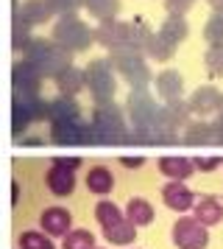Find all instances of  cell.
<instances>
[{"instance_id":"obj_1","label":"cell","mask_w":223,"mask_h":249,"mask_svg":"<svg viewBox=\"0 0 223 249\" xmlns=\"http://www.w3.org/2000/svg\"><path fill=\"white\" fill-rule=\"evenodd\" d=\"M123 143H131L126 112L114 101L98 104L92 121L87 124V146H123Z\"/></svg>"},{"instance_id":"obj_2","label":"cell","mask_w":223,"mask_h":249,"mask_svg":"<svg viewBox=\"0 0 223 249\" xmlns=\"http://www.w3.org/2000/svg\"><path fill=\"white\" fill-rule=\"evenodd\" d=\"M126 112H128V121H131V143H140V146H154V129L159 124V112L162 107L148 95V90H131L128 101H126Z\"/></svg>"},{"instance_id":"obj_3","label":"cell","mask_w":223,"mask_h":249,"mask_svg":"<svg viewBox=\"0 0 223 249\" xmlns=\"http://www.w3.org/2000/svg\"><path fill=\"white\" fill-rule=\"evenodd\" d=\"M22 53H25V62H31L42 76H50V79H56L64 68L73 65V53L45 36H33Z\"/></svg>"},{"instance_id":"obj_4","label":"cell","mask_w":223,"mask_h":249,"mask_svg":"<svg viewBox=\"0 0 223 249\" xmlns=\"http://www.w3.org/2000/svg\"><path fill=\"white\" fill-rule=\"evenodd\" d=\"M53 42L62 45L64 51H70V53H81L95 42V31L78 14H64L53 25Z\"/></svg>"},{"instance_id":"obj_5","label":"cell","mask_w":223,"mask_h":249,"mask_svg":"<svg viewBox=\"0 0 223 249\" xmlns=\"http://www.w3.org/2000/svg\"><path fill=\"white\" fill-rule=\"evenodd\" d=\"M109 62L112 68L131 84V90H148V84L154 81L151 68H148V62H145V56L140 51H114Z\"/></svg>"},{"instance_id":"obj_6","label":"cell","mask_w":223,"mask_h":249,"mask_svg":"<svg viewBox=\"0 0 223 249\" xmlns=\"http://www.w3.org/2000/svg\"><path fill=\"white\" fill-rule=\"evenodd\" d=\"M48 118V101L39 98V92H14L11 98V129L14 135H22L36 121Z\"/></svg>"},{"instance_id":"obj_7","label":"cell","mask_w":223,"mask_h":249,"mask_svg":"<svg viewBox=\"0 0 223 249\" xmlns=\"http://www.w3.org/2000/svg\"><path fill=\"white\" fill-rule=\"evenodd\" d=\"M84 76H87V90L92 92L95 104H109L114 98L117 81H114V68L109 59H92L84 70Z\"/></svg>"},{"instance_id":"obj_8","label":"cell","mask_w":223,"mask_h":249,"mask_svg":"<svg viewBox=\"0 0 223 249\" xmlns=\"http://www.w3.org/2000/svg\"><path fill=\"white\" fill-rule=\"evenodd\" d=\"M95 42L103 48L114 51H140L137 48V28L134 23H120V20H109V23H100L95 28Z\"/></svg>"},{"instance_id":"obj_9","label":"cell","mask_w":223,"mask_h":249,"mask_svg":"<svg viewBox=\"0 0 223 249\" xmlns=\"http://www.w3.org/2000/svg\"><path fill=\"white\" fill-rule=\"evenodd\" d=\"M173 244L178 249H207L209 232H207V227L201 224L198 218L181 215L176 224H173Z\"/></svg>"},{"instance_id":"obj_10","label":"cell","mask_w":223,"mask_h":249,"mask_svg":"<svg viewBox=\"0 0 223 249\" xmlns=\"http://www.w3.org/2000/svg\"><path fill=\"white\" fill-rule=\"evenodd\" d=\"M50 140L56 146H87V124L84 121L50 124Z\"/></svg>"},{"instance_id":"obj_11","label":"cell","mask_w":223,"mask_h":249,"mask_svg":"<svg viewBox=\"0 0 223 249\" xmlns=\"http://www.w3.org/2000/svg\"><path fill=\"white\" fill-rule=\"evenodd\" d=\"M42 73L33 68L31 62H14V68H11V87L14 92H39V84H42Z\"/></svg>"},{"instance_id":"obj_12","label":"cell","mask_w":223,"mask_h":249,"mask_svg":"<svg viewBox=\"0 0 223 249\" xmlns=\"http://www.w3.org/2000/svg\"><path fill=\"white\" fill-rule=\"evenodd\" d=\"M190 109L195 115H212V112H221V107H223V95L215 87H209V84H204V87H198V90L190 95Z\"/></svg>"},{"instance_id":"obj_13","label":"cell","mask_w":223,"mask_h":249,"mask_svg":"<svg viewBox=\"0 0 223 249\" xmlns=\"http://www.w3.org/2000/svg\"><path fill=\"white\" fill-rule=\"evenodd\" d=\"M162 199L176 213H184L190 207H195V193L190 191L184 182H167L165 188H162Z\"/></svg>"},{"instance_id":"obj_14","label":"cell","mask_w":223,"mask_h":249,"mask_svg":"<svg viewBox=\"0 0 223 249\" xmlns=\"http://www.w3.org/2000/svg\"><path fill=\"white\" fill-rule=\"evenodd\" d=\"M154 90H156V95H159L162 101H167V104L178 101L181 92H184V79H181L178 70H162V73L154 79Z\"/></svg>"},{"instance_id":"obj_15","label":"cell","mask_w":223,"mask_h":249,"mask_svg":"<svg viewBox=\"0 0 223 249\" xmlns=\"http://www.w3.org/2000/svg\"><path fill=\"white\" fill-rule=\"evenodd\" d=\"M48 121L50 124H64V121H81V107L73 95H59L48 101Z\"/></svg>"},{"instance_id":"obj_16","label":"cell","mask_w":223,"mask_h":249,"mask_svg":"<svg viewBox=\"0 0 223 249\" xmlns=\"http://www.w3.org/2000/svg\"><path fill=\"white\" fill-rule=\"evenodd\" d=\"M39 224L48 235H67V232H73L70 224H73V215L70 210L64 207H48L42 215H39Z\"/></svg>"},{"instance_id":"obj_17","label":"cell","mask_w":223,"mask_h":249,"mask_svg":"<svg viewBox=\"0 0 223 249\" xmlns=\"http://www.w3.org/2000/svg\"><path fill=\"white\" fill-rule=\"evenodd\" d=\"M50 17L45 0H25V3H17L14 6V23H22V25H39Z\"/></svg>"},{"instance_id":"obj_18","label":"cell","mask_w":223,"mask_h":249,"mask_svg":"<svg viewBox=\"0 0 223 249\" xmlns=\"http://www.w3.org/2000/svg\"><path fill=\"white\" fill-rule=\"evenodd\" d=\"M159 171L165 177H170V182H184L187 177H192L195 162L187 157H181V154H167V157L159 160Z\"/></svg>"},{"instance_id":"obj_19","label":"cell","mask_w":223,"mask_h":249,"mask_svg":"<svg viewBox=\"0 0 223 249\" xmlns=\"http://www.w3.org/2000/svg\"><path fill=\"white\" fill-rule=\"evenodd\" d=\"M45 182H48V188H50L56 196H70V193L76 191V171L53 162V168L48 171Z\"/></svg>"},{"instance_id":"obj_20","label":"cell","mask_w":223,"mask_h":249,"mask_svg":"<svg viewBox=\"0 0 223 249\" xmlns=\"http://www.w3.org/2000/svg\"><path fill=\"white\" fill-rule=\"evenodd\" d=\"M53 81H56V87H59L62 95H73V98H76V92H81L87 87V76H84V70H78L76 65L64 68Z\"/></svg>"},{"instance_id":"obj_21","label":"cell","mask_w":223,"mask_h":249,"mask_svg":"<svg viewBox=\"0 0 223 249\" xmlns=\"http://www.w3.org/2000/svg\"><path fill=\"white\" fill-rule=\"evenodd\" d=\"M103 235L109 244H117V247H126V244H134V235H137V224L128 221V218H120L112 227H103Z\"/></svg>"},{"instance_id":"obj_22","label":"cell","mask_w":223,"mask_h":249,"mask_svg":"<svg viewBox=\"0 0 223 249\" xmlns=\"http://www.w3.org/2000/svg\"><path fill=\"white\" fill-rule=\"evenodd\" d=\"M184 143L187 146H209V143H215V129H212V124H207V121H192V124H187V129H184Z\"/></svg>"},{"instance_id":"obj_23","label":"cell","mask_w":223,"mask_h":249,"mask_svg":"<svg viewBox=\"0 0 223 249\" xmlns=\"http://www.w3.org/2000/svg\"><path fill=\"white\" fill-rule=\"evenodd\" d=\"M195 218H198L204 227L218 224L223 218V204L215 199V196H204L201 202H195Z\"/></svg>"},{"instance_id":"obj_24","label":"cell","mask_w":223,"mask_h":249,"mask_svg":"<svg viewBox=\"0 0 223 249\" xmlns=\"http://www.w3.org/2000/svg\"><path fill=\"white\" fill-rule=\"evenodd\" d=\"M187 20H184V14H170L165 23L159 25V34L165 36L167 42H173V45H178V42H184V36H187Z\"/></svg>"},{"instance_id":"obj_25","label":"cell","mask_w":223,"mask_h":249,"mask_svg":"<svg viewBox=\"0 0 223 249\" xmlns=\"http://www.w3.org/2000/svg\"><path fill=\"white\" fill-rule=\"evenodd\" d=\"M126 215H128V221H134L137 227H148L154 221V207L145 202V199L134 196V199H128V204H126Z\"/></svg>"},{"instance_id":"obj_26","label":"cell","mask_w":223,"mask_h":249,"mask_svg":"<svg viewBox=\"0 0 223 249\" xmlns=\"http://www.w3.org/2000/svg\"><path fill=\"white\" fill-rule=\"evenodd\" d=\"M87 12L100 20V23H109V20H117V12H120V0H84Z\"/></svg>"},{"instance_id":"obj_27","label":"cell","mask_w":223,"mask_h":249,"mask_svg":"<svg viewBox=\"0 0 223 249\" xmlns=\"http://www.w3.org/2000/svg\"><path fill=\"white\" fill-rule=\"evenodd\" d=\"M143 53H145L148 59H156V62H167V59L176 53V45H173V42H167L165 36L156 31V34L148 39V45H145Z\"/></svg>"},{"instance_id":"obj_28","label":"cell","mask_w":223,"mask_h":249,"mask_svg":"<svg viewBox=\"0 0 223 249\" xmlns=\"http://www.w3.org/2000/svg\"><path fill=\"white\" fill-rule=\"evenodd\" d=\"M87 188L92 193H98V196H106V193L114 188V177H112V171L103 168V165L92 168L89 171V177H87Z\"/></svg>"},{"instance_id":"obj_29","label":"cell","mask_w":223,"mask_h":249,"mask_svg":"<svg viewBox=\"0 0 223 249\" xmlns=\"http://www.w3.org/2000/svg\"><path fill=\"white\" fill-rule=\"evenodd\" d=\"M204 42L209 48L223 45V12H212V17L204 23Z\"/></svg>"},{"instance_id":"obj_30","label":"cell","mask_w":223,"mask_h":249,"mask_svg":"<svg viewBox=\"0 0 223 249\" xmlns=\"http://www.w3.org/2000/svg\"><path fill=\"white\" fill-rule=\"evenodd\" d=\"M62 249H95V235L89 230H73L64 235Z\"/></svg>"},{"instance_id":"obj_31","label":"cell","mask_w":223,"mask_h":249,"mask_svg":"<svg viewBox=\"0 0 223 249\" xmlns=\"http://www.w3.org/2000/svg\"><path fill=\"white\" fill-rule=\"evenodd\" d=\"M95 218H98L103 227H112L114 221H120L123 215H120V207L114 202H109V199H103V202L95 204Z\"/></svg>"},{"instance_id":"obj_32","label":"cell","mask_w":223,"mask_h":249,"mask_svg":"<svg viewBox=\"0 0 223 249\" xmlns=\"http://www.w3.org/2000/svg\"><path fill=\"white\" fill-rule=\"evenodd\" d=\"M20 249H56V247L50 244V235L48 232L31 230V232H22L20 235Z\"/></svg>"},{"instance_id":"obj_33","label":"cell","mask_w":223,"mask_h":249,"mask_svg":"<svg viewBox=\"0 0 223 249\" xmlns=\"http://www.w3.org/2000/svg\"><path fill=\"white\" fill-rule=\"evenodd\" d=\"M204 65L209 70V76H223V45L218 48H207V53H204Z\"/></svg>"},{"instance_id":"obj_34","label":"cell","mask_w":223,"mask_h":249,"mask_svg":"<svg viewBox=\"0 0 223 249\" xmlns=\"http://www.w3.org/2000/svg\"><path fill=\"white\" fill-rule=\"evenodd\" d=\"M45 6L50 14L64 17V14H76L78 6H84V0H45Z\"/></svg>"},{"instance_id":"obj_35","label":"cell","mask_w":223,"mask_h":249,"mask_svg":"<svg viewBox=\"0 0 223 249\" xmlns=\"http://www.w3.org/2000/svg\"><path fill=\"white\" fill-rule=\"evenodd\" d=\"M31 28L22 23H14L11 25V42H14V51H25L28 48V42H31Z\"/></svg>"},{"instance_id":"obj_36","label":"cell","mask_w":223,"mask_h":249,"mask_svg":"<svg viewBox=\"0 0 223 249\" xmlns=\"http://www.w3.org/2000/svg\"><path fill=\"white\" fill-rule=\"evenodd\" d=\"M192 3H195V0H165V9L170 14H184Z\"/></svg>"},{"instance_id":"obj_37","label":"cell","mask_w":223,"mask_h":249,"mask_svg":"<svg viewBox=\"0 0 223 249\" xmlns=\"http://www.w3.org/2000/svg\"><path fill=\"white\" fill-rule=\"evenodd\" d=\"M192 162H195V168H201V171H215V168H218V160H215V157H204V154L195 157Z\"/></svg>"},{"instance_id":"obj_38","label":"cell","mask_w":223,"mask_h":249,"mask_svg":"<svg viewBox=\"0 0 223 249\" xmlns=\"http://www.w3.org/2000/svg\"><path fill=\"white\" fill-rule=\"evenodd\" d=\"M53 162H56V165H64V168H73V171L81 165V160H78V157H56Z\"/></svg>"},{"instance_id":"obj_39","label":"cell","mask_w":223,"mask_h":249,"mask_svg":"<svg viewBox=\"0 0 223 249\" xmlns=\"http://www.w3.org/2000/svg\"><path fill=\"white\" fill-rule=\"evenodd\" d=\"M212 129H215V143H223V115L212 121Z\"/></svg>"},{"instance_id":"obj_40","label":"cell","mask_w":223,"mask_h":249,"mask_svg":"<svg viewBox=\"0 0 223 249\" xmlns=\"http://www.w3.org/2000/svg\"><path fill=\"white\" fill-rule=\"evenodd\" d=\"M120 162L126 165V168H140L145 160H143V157H120Z\"/></svg>"},{"instance_id":"obj_41","label":"cell","mask_w":223,"mask_h":249,"mask_svg":"<svg viewBox=\"0 0 223 249\" xmlns=\"http://www.w3.org/2000/svg\"><path fill=\"white\" fill-rule=\"evenodd\" d=\"M207 3H209L215 12H223V0H207Z\"/></svg>"},{"instance_id":"obj_42","label":"cell","mask_w":223,"mask_h":249,"mask_svg":"<svg viewBox=\"0 0 223 249\" xmlns=\"http://www.w3.org/2000/svg\"><path fill=\"white\" fill-rule=\"evenodd\" d=\"M221 115H223V107H221Z\"/></svg>"}]
</instances>
